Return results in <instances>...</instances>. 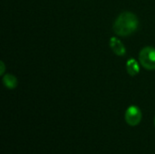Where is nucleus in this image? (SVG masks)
I'll list each match as a JSON object with an SVG mask.
<instances>
[{
    "instance_id": "6",
    "label": "nucleus",
    "mask_w": 155,
    "mask_h": 154,
    "mask_svg": "<svg viewBox=\"0 0 155 154\" xmlns=\"http://www.w3.org/2000/svg\"><path fill=\"white\" fill-rule=\"evenodd\" d=\"M3 84L8 89H15L17 85V79L11 74H6L3 77Z\"/></svg>"
},
{
    "instance_id": "7",
    "label": "nucleus",
    "mask_w": 155,
    "mask_h": 154,
    "mask_svg": "<svg viewBox=\"0 0 155 154\" xmlns=\"http://www.w3.org/2000/svg\"><path fill=\"white\" fill-rule=\"evenodd\" d=\"M1 67H2V71H1V74H4V70H5V64L3 62H1Z\"/></svg>"
},
{
    "instance_id": "2",
    "label": "nucleus",
    "mask_w": 155,
    "mask_h": 154,
    "mask_svg": "<svg viewBox=\"0 0 155 154\" xmlns=\"http://www.w3.org/2000/svg\"><path fill=\"white\" fill-rule=\"evenodd\" d=\"M139 61L145 69L155 70V48L151 46L143 48L139 54Z\"/></svg>"
},
{
    "instance_id": "8",
    "label": "nucleus",
    "mask_w": 155,
    "mask_h": 154,
    "mask_svg": "<svg viewBox=\"0 0 155 154\" xmlns=\"http://www.w3.org/2000/svg\"><path fill=\"white\" fill-rule=\"evenodd\" d=\"M154 124H155V119H154Z\"/></svg>"
},
{
    "instance_id": "4",
    "label": "nucleus",
    "mask_w": 155,
    "mask_h": 154,
    "mask_svg": "<svg viewBox=\"0 0 155 154\" xmlns=\"http://www.w3.org/2000/svg\"><path fill=\"white\" fill-rule=\"evenodd\" d=\"M110 47L114 51V53L119 56H123L125 54L126 50L123 43L116 37H112L110 39Z\"/></svg>"
},
{
    "instance_id": "1",
    "label": "nucleus",
    "mask_w": 155,
    "mask_h": 154,
    "mask_svg": "<svg viewBox=\"0 0 155 154\" xmlns=\"http://www.w3.org/2000/svg\"><path fill=\"white\" fill-rule=\"evenodd\" d=\"M138 25L139 20L134 13L124 12L116 18L114 24V31L117 35L128 36L136 31Z\"/></svg>"
},
{
    "instance_id": "3",
    "label": "nucleus",
    "mask_w": 155,
    "mask_h": 154,
    "mask_svg": "<svg viewBox=\"0 0 155 154\" xmlns=\"http://www.w3.org/2000/svg\"><path fill=\"white\" fill-rule=\"evenodd\" d=\"M142 112L139 107L135 105L130 106L125 112V121L131 126H136L141 123Z\"/></svg>"
},
{
    "instance_id": "5",
    "label": "nucleus",
    "mask_w": 155,
    "mask_h": 154,
    "mask_svg": "<svg viewBox=\"0 0 155 154\" xmlns=\"http://www.w3.org/2000/svg\"><path fill=\"white\" fill-rule=\"evenodd\" d=\"M126 69H127V72L130 75L132 76H134L136 75L139 71H140V68H139V64L137 63V61L134 59V58H131L127 61L126 63Z\"/></svg>"
}]
</instances>
